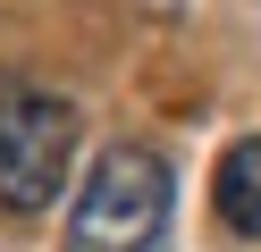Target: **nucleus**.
I'll use <instances>...</instances> for the list:
<instances>
[{"label": "nucleus", "instance_id": "nucleus-1", "mask_svg": "<svg viewBox=\"0 0 261 252\" xmlns=\"http://www.w3.org/2000/svg\"><path fill=\"white\" fill-rule=\"evenodd\" d=\"M169 202H177V177L152 143H110L68 202V244L59 252H160L169 244Z\"/></svg>", "mask_w": 261, "mask_h": 252}, {"label": "nucleus", "instance_id": "nucleus-2", "mask_svg": "<svg viewBox=\"0 0 261 252\" xmlns=\"http://www.w3.org/2000/svg\"><path fill=\"white\" fill-rule=\"evenodd\" d=\"M76 101L42 84H0V202L9 210H51L76 177Z\"/></svg>", "mask_w": 261, "mask_h": 252}, {"label": "nucleus", "instance_id": "nucleus-3", "mask_svg": "<svg viewBox=\"0 0 261 252\" xmlns=\"http://www.w3.org/2000/svg\"><path fill=\"white\" fill-rule=\"evenodd\" d=\"M211 210H219L227 235L261 244V134H236V143L219 151V168H211Z\"/></svg>", "mask_w": 261, "mask_h": 252}]
</instances>
